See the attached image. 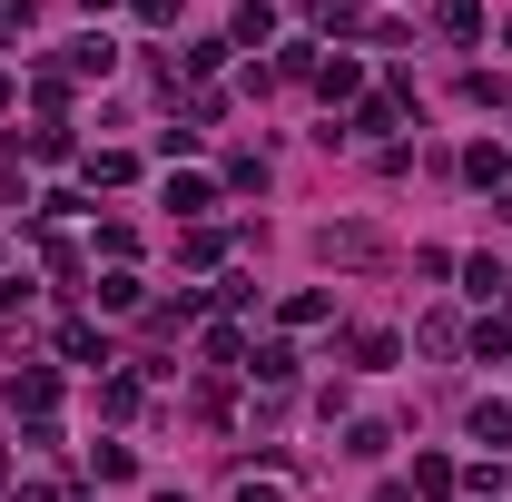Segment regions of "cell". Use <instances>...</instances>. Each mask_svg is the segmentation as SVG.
<instances>
[{"mask_svg":"<svg viewBox=\"0 0 512 502\" xmlns=\"http://www.w3.org/2000/svg\"><path fill=\"white\" fill-rule=\"evenodd\" d=\"M158 502H188V493H158Z\"/></svg>","mask_w":512,"mask_h":502,"instance_id":"cell-6","label":"cell"},{"mask_svg":"<svg viewBox=\"0 0 512 502\" xmlns=\"http://www.w3.org/2000/svg\"><path fill=\"white\" fill-rule=\"evenodd\" d=\"M503 217H512V188H503Z\"/></svg>","mask_w":512,"mask_h":502,"instance_id":"cell-7","label":"cell"},{"mask_svg":"<svg viewBox=\"0 0 512 502\" xmlns=\"http://www.w3.org/2000/svg\"><path fill=\"white\" fill-rule=\"evenodd\" d=\"M473 443H512V404H473Z\"/></svg>","mask_w":512,"mask_h":502,"instance_id":"cell-3","label":"cell"},{"mask_svg":"<svg viewBox=\"0 0 512 502\" xmlns=\"http://www.w3.org/2000/svg\"><path fill=\"white\" fill-rule=\"evenodd\" d=\"M237 502H286V483H237Z\"/></svg>","mask_w":512,"mask_h":502,"instance_id":"cell-5","label":"cell"},{"mask_svg":"<svg viewBox=\"0 0 512 502\" xmlns=\"http://www.w3.org/2000/svg\"><path fill=\"white\" fill-rule=\"evenodd\" d=\"M444 30L453 40H483V0H444Z\"/></svg>","mask_w":512,"mask_h":502,"instance_id":"cell-4","label":"cell"},{"mask_svg":"<svg viewBox=\"0 0 512 502\" xmlns=\"http://www.w3.org/2000/svg\"><path fill=\"white\" fill-rule=\"evenodd\" d=\"M50 394H60L50 375H10V404H20V414H50Z\"/></svg>","mask_w":512,"mask_h":502,"instance_id":"cell-2","label":"cell"},{"mask_svg":"<svg viewBox=\"0 0 512 502\" xmlns=\"http://www.w3.org/2000/svg\"><path fill=\"white\" fill-rule=\"evenodd\" d=\"M325 256H345V266H365V256H375V227H325Z\"/></svg>","mask_w":512,"mask_h":502,"instance_id":"cell-1","label":"cell"}]
</instances>
